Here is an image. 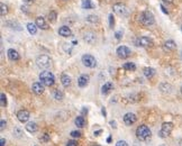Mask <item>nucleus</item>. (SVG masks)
Returning a JSON list of instances; mask_svg holds the SVG:
<instances>
[{
	"label": "nucleus",
	"mask_w": 182,
	"mask_h": 146,
	"mask_svg": "<svg viewBox=\"0 0 182 146\" xmlns=\"http://www.w3.org/2000/svg\"><path fill=\"white\" fill-rule=\"evenodd\" d=\"M65 1H69V0H65Z\"/></svg>",
	"instance_id": "55"
},
{
	"label": "nucleus",
	"mask_w": 182,
	"mask_h": 146,
	"mask_svg": "<svg viewBox=\"0 0 182 146\" xmlns=\"http://www.w3.org/2000/svg\"><path fill=\"white\" fill-rule=\"evenodd\" d=\"M14 135H15L16 137H18V138H20V137H22V135H23L22 129H19V128L16 127L15 129H14Z\"/></svg>",
	"instance_id": "35"
},
{
	"label": "nucleus",
	"mask_w": 182,
	"mask_h": 146,
	"mask_svg": "<svg viewBox=\"0 0 182 146\" xmlns=\"http://www.w3.org/2000/svg\"><path fill=\"white\" fill-rule=\"evenodd\" d=\"M22 10H23V11H27V7L22 6Z\"/></svg>",
	"instance_id": "48"
},
{
	"label": "nucleus",
	"mask_w": 182,
	"mask_h": 146,
	"mask_svg": "<svg viewBox=\"0 0 182 146\" xmlns=\"http://www.w3.org/2000/svg\"><path fill=\"white\" fill-rule=\"evenodd\" d=\"M40 80L45 87H52L55 83V77L52 72L49 71H43L40 73Z\"/></svg>",
	"instance_id": "2"
},
{
	"label": "nucleus",
	"mask_w": 182,
	"mask_h": 146,
	"mask_svg": "<svg viewBox=\"0 0 182 146\" xmlns=\"http://www.w3.org/2000/svg\"><path fill=\"white\" fill-rule=\"evenodd\" d=\"M116 54L118 55V57H121V59H127V57H129L130 54H132V51L128 48L127 46H119L116 51Z\"/></svg>",
	"instance_id": "8"
},
{
	"label": "nucleus",
	"mask_w": 182,
	"mask_h": 146,
	"mask_svg": "<svg viewBox=\"0 0 182 146\" xmlns=\"http://www.w3.org/2000/svg\"><path fill=\"white\" fill-rule=\"evenodd\" d=\"M181 31H182V26H181Z\"/></svg>",
	"instance_id": "54"
},
{
	"label": "nucleus",
	"mask_w": 182,
	"mask_h": 146,
	"mask_svg": "<svg viewBox=\"0 0 182 146\" xmlns=\"http://www.w3.org/2000/svg\"><path fill=\"white\" fill-rule=\"evenodd\" d=\"M81 61L83 63V65L87 66V68L92 69V68H96V65H97L96 59H95L92 55H90V54H84V55L82 56Z\"/></svg>",
	"instance_id": "6"
},
{
	"label": "nucleus",
	"mask_w": 182,
	"mask_h": 146,
	"mask_svg": "<svg viewBox=\"0 0 182 146\" xmlns=\"http://www.w3.org/2000/svg\"><path fill=\"white\" fill-rule=\"evenodd\" d=\"M136 120H137V117H136L135 114L127 112L126 115L124 116V123H125L127 126H132L133 124H135Z\"/></svg>",
	"instance_id": "11"
},
{
	"label": "nucleus",
	"mask_w": 182,
	"mask_h": 146,
	"mask_svg": "<svg viewBox=\"0 0 182 146\" xmlns=\"http://www.w3.org/2000/svg\"><path fill=\"white\" fill-rule=\"evenodd\" d=\"M139 20L142 22L143 25L145 26H152L153 24L155 23V19H154V15L151 13V11H143L139 16Z\"/></svg>",
	"instance_id": "4"
},
{
	"label": "nucleus",
	"mask_w": 182,
	"mask_h": 146,
	"mask_svg": "<svg viewBox=\"0 0 182 146\" xmlns=\"http://www.w3.org/2000/svg\"><path fill=\"white\" fill-rule=\"evenodd\" d=\"M136 44H137V46L147 47V46H152V45H153V40H152L150 37L142 36V37H139L138 40H136Z\"/></svg>",
	"instance_id": "9"
},
{
	"label": "nucleus",
	"mask_w": 182,
	"mask_h": 146,
	"mask_svg": "<svg viewBox=\"0 0 182 146\" xmlns=\"http://www.w3.org/2000/svg\"><path fill=\"white\" fill-rule=\"evenodd\" d=\"M0 7H1V11H0L1 16H6L7 14H8V7H7L5 3H1V5H0Z\"/></svg>",
	"instance_id": "33"
},
{
	"label": "nucleus",
	"mask_w": 182,
	"mask_h": 146,
	"mask_svg": "<svg viewBox=\"0 0 182 146\" xmlns=\"http://www.w3.org/2000/svg\"><path fill=\"white\" fill-rule=\"evenodd\" d=\"M61 82H62V84H63V87L68 88L69 86L71 84V78H70L68 74H62Z\"/></svg>",
	"instance_id": "23"
},
{
	"label": "nucleus",
	"mask_w": 182,
	"mask_h": 146,
	"mask_svg": "<svg viewBox=\"0 0 182 146\" xmlns=\"http://www.w3.org/2000/svg\"><path fill=\"white\" fill-rule=\"evenodd\" d=\"M181 57H182V53H181Z\"/></svg>",
	"instance_id": "56"
},
{
	"label": "nucleus",
	"mask_w": 182,
	"mask_h": 146,
	"mask_svg": "<svg viewBox=\"0 0 182 146\" xmlns=\"http://www.w3.org/2000/svg\"><path fill=\"white\" fill-rule=\"evenodd\" d=\"M180 91H181V94H182V87H181V89H180Z\"/></svg>",
	"instance_id": "51"
},
{
	"label": "nucleus",
	"mask_w": 182,
	"mask_h": 146,
	"mask_svg": "<svg viewBox=\"0 0 182 146\" xmlns=\"http://www.w3.org/2000/svg\"><path fill=\"white\" fill-rule=\"evenodd\" d=\"M161 9H162V11H163L164 14H169V11H167V10L164 8V6H161Z\"/></svg>",
	"instance_id": "43"
},
{
	"label": "nucleus",
	"mask_w": 182,
	"mask_h": 146,
	"mask_svg": "<svg viewBox=\"0 0 182 146\" xmlns=\"http://www.w3.org/2000/svg\"><path fill=\"white\" fill-rule=\"evenodd\" d=\"M172 129H173L172 123H163L162 128H161L160 133H159V136H160L161 138H167V137L171 134Z\"/></svg>",
	"instance_id": "5"
},
{
	"label": "nucleus",
	"mask_w": 182,
	"mask_h": 146,
	"mask_svg": "<svg viewBox=\"0 0 182 146\" xmlns=\"http://www.w3.org/2000/svg\"><path fill=\"white\" fill-rule=\"evenodd\" d=\"M124 70H126V71H135L136 70V65L135 63H132V62H127L125 63L123 65Z\"/></svg>",
	"instance_id": "27"
},
{
	"label": "nucleus",
	"mask_w": 182,
	"mask_h": 146,
	"mask_svg": "<svg viewBox=\"0 0 182 146\" xmlns=\"http://www.w3.org/2000/svg\"><path fill=\"white\" fill-rule=\"evenodd\" d=\"M74 124H75V126L79 128H82L84 127V124H86V119L82 117V116H78L77 118H75V120H74Z\"/></svg>",
	"instance_id": "24"
},
{
	"label": "nucleus",
	"mask_w": 182,
	"mask_h": 146,
	"mask_svg": "<svg viewBox=\"0 0 182 146\" xmlns=\"http://www.w3.org/2000/svg\"><path fill=\"white\" fill-rule=\"evenodd\" d=\"M6 126H7V121H6V120H3V119H2V120L0 121V129H1V131H3Z\"/></svg>",
	"instance_id": "41"
},
{
	"label": "nucleus",
	"mask_w": 182,
	"mask_h": 146,
	"mask_svg": "<svg viewBox=\"0 0 182 146\" xmlns=\"http://www.w3.org/2000/svg\"><path fill=\"white\" fill-rule=\"evenodd\" d=\"M121 36H123V31H116V33H115V37H116V40H121Z\"/></svg>",
	"instance_id": "40"
},
{
	"label": "nucleus",
	"mask_w": 182,
	"mask_h": 146,
	"mask_svg": "<svg viewBox=\"0 0 182 146\" xmlns=\"http://www.w3.org/2000/svg\"><path fill=\"white\" fill-rule=\"evenodd\" d=\"M35 24H36V26L38 28H40V29H43V31H46V29H49V24L46 23V20H45V18L44 17H42V16H40V17H37L36 18V22H35Z\"/></svg>",
	"instance_id": "12"
},
{
	"label": "nucleus",
	"mask_w": 182,
	"mask_h": 146,
	"mask_svg": "<svg viewBox=\"0 0 182 146\" xmlns=\"http://www.w3.org/2000/svg\"><path fill=\"white\" fill-rule=\"evenodd\" d=\"M36 65L40 69V70H46L49 66L52 65V59L49 55H40L36 60Z\"/></svg>",
	"instance_id": "3"
},
{
	"label": "nucleus",
	"mask_w": 182,
	"mask_h": 146,
	"mask_svg": "<svg viewBox=\"0 0 182 146\" xmlns=\"http://www.w3.org/2000/svg\"><path fill=\"white\" fill-rule=\"evenodd\" d=\"M92 146H100V145H96V144H95V145H92Z\"/></svg>",
	"instance_id": "52"
},
{
	"label": "nucleus",
	"mask_w": 182,
	"mask_h": 146,
	"mask_svg": "<svg viewBox=\"0 0 182 146\" xmlns=\"http://www.w3.org/2000/svg\"><path fill=\"white\" fill-rule=\"evenodd\" d=\"M151 129L146 126V125H141L137 127L136 129V136L138 138L139 140H142V142H145V140H148L151 138Z\"/></svg>",
	"instance_id": "1"
},
{
	"label": "nucleus",
	"mask_w": 182,
	"mask_h": 146,
	"mask_svg": "<svg viewBox=\"0 0 182 146\" xmlns=\"http://www.w3.org/2000/svg\"><path fill=\"white\" fill-rule=\"evenodd\" d=\"M63 98H64V94H63V92H62V91L56 90L55 92H54V99L61 101V100H63Z\"/></svg>",
	"instance_id": "31"
},
{
	"label": "nucleus",
	"mask_w": 182,
	"mask_h": 146,
	"mask_svg": "<svg viewBox=\"0 0 182 146\" xmlns=\"http://www.w3.org/2000/svg\"><path fill=\"white\" fill-rule=\"evenodd\" d=\"M143 73L147 79H151L155 75V70L153 68H145L143 70Z\"/></svg>",
	"instance_id": "22"
},
{
	"label": "nucleus",
	"mask_w": 182,
	"mask_h": 146,
	"mask_svg": "<svg viewBox=\"0 0 182 146\" xmlns=\"http://www.w3.org/2000/svg\"><path fill=\"white\" fill-rule=\"evenodd\" d=\"M89 75L87 74H81L80 77H79V79H78V86L80 88H84L87 87V84L89 83Z\"/></svg>",
	"instance_id": "16"
},
{
	"label": "nucleus",
	"mask_w": 182,
	"mask_h": 146,
	"mask_svg": "<svg viewBox=\"0 0 182 146\" xmlns=\"http://www.w3.org/2000/svg\"><path fill=\"white\" fill-rule=\"evenodd\" d=\"M66 146H78V142L74 140H69L68 143H66Z\"/></svg>",
	"instance_id": "38"
},
{
	"label": "nucleus",
	"mask_w": 182,
	"mask_h": 146,
	"mask_svg": "<svg viewBox=\"0 0 182 146\" xmlns=\"http://www.w3.org/2000/svg\"><path fill=\"white\" fill-rule=\"evenodd\" d=\"M25 2H27V3H31V2H33V1H34V0H24Z\"/></svg>",
	"instance_id": "49"
},
{
	"label": "nucleus",
	"mask_w": 182,
	"mask_h": 146,
	"mask_svg": "<svg viewBox=\"0 0 182 146\" xmlns=\"http://www.w3.org/2000/svg\"><path fill=\"white\" fill-rule=\"evenodd\" d=\"M40 140L42 142V143H46V142H49V135L47 133L43 134V135L40 136Z\"/></svg>",
	"instance_id": "34"
},
{
	"label": "nucleus",
	"mask_w": 182,
	"mask_h": 146,
	"mask_svg": "<svg viewBox=\"0 0 182 146\" xmlns=\"http://www.w3.org/2000/svg\"><path fill=\"white\" fill-rule=\"evenodd\" d=\"M25 128H26V131H28V133H31V134H33V133H36L37 131H38V126H37V124L36 123H27V125L25 126Z\"/></svg>",
	"instance_id": "20"
},
{
	"label": "nucleus",
	"mask_w": 182,
	"mask_h": 146,
	"mask_svg": "<svg viewBox=\"0 0 182 146\" xmlns=\"http://www.w3.org/2000/svg\"><path fill=\"white\" fill-rule=\"evenodd\" d=\"M87 22L92 23V24H96V23H99L98 16H96V15H89L88 17H87Z\"/></svg>",
	"instance_id": "29"
},
{
	"label": "nucleus",
	"mask_w": 182,
	"mask_h": 146,
	"mask_svg": "<svg viewBox=\"0 0 182 146\" xmlns=\"http://www.w3.org/2000/svg\"><path fill=\"white\" fill-rule=\"evenodd\" d=\"M56 18H57V14L54 11V10H52L51 13L49 14V19L51 23H55L56 22Z\"/></svg>",
	"instance_id": "32"
},
{
	"label": "nucleus",
	"mask_w": 182,
	"mask_h": 146,
	"mask_svg": "<svg viewBox=\"0 0 182 146\" xmlns=\"http://www.w3.org/2000/svg\"><path fill=\"white\" fill-rule=\"evenodd\" d=\"M7 56H8V59H9L10 61H18V60L20 59L18 52L16 50H14V48H9V50H8Z\"/></svg>",
	"instance_id": "18"
},
{
	"label": "nucleus",
	"mask_w": 182,
	"mask_h": 146,
	"mask_svg": "<svg viewBox=\"0 0 182 146\" xmlns=\"http://www.w3.org/2000/svg\"><path fill=\"white\" fill-rule=\"evenodd\" d=\"M37 26H36V24H33V23H28L27 24V31H28V33L31 35H35L37 33Z\"/></svg>",
	"instance_id": "25"
},
{
	"label": "nucleus",
	"mask_w": 182,
	"mask_h": 146,
	"mask_svg": "<svg viewBox=\"0 0 182 146\" xmlns=\"http://www.w3.org/2000/svg\"><path fill=\"white\" fill-rule=\"evenodd\" d=\"M180 146H182V140H180Z\"/></svg>",
	"instance_id": "50"
},
{
	"label": "nucleus",
	"mask_w": 182,
	"mask_h": 146,
	"mask_svg": "<svg viewBox=\"0 0 182 146\" xmlns=\"http://www.w3.org/2000/svg\"><path fill=\"white\" fill-rule=\"evenodd\" d=\"M161 146H165V145H161Z\"/></svg>",
	"instance_id": "53"
},
{
	"label": "nucleus",
	"mask_w": 182,
	"mask_h": 146,
	"mask_svg": "<svg viewBox=\"0 0 182 146\" xmlns=\"http://www.w3.org/2000/svg\"><path fill=\"white\" fill-rule=\"evenodd\" d=\"M45 86H44L42 82H35V83H33V86H32V90H33V92L35 93V94H42V93L44 92V90H45Z\"/></svg>",
	"instance_id": "14"
},
{
	"label": "nucleus",
	"mask_w": 182,
	"mask_h": 146,
	"mask_svg": "<svg viewBox=\"0 0 182 146\" xmlns=\"http://www.w3.org/2000/svg\"><path fill=\"white\" fill-rule=\"evenodd\" d=\"M29 117H31V115H29V112L27 111V110H25V109H22V110H19L18 112H17V118H18V120L20 121V123H27L28 120H29Z\"/></svg>",
	"instance_id": "10"
},
{
	"label": "nucleus",
	"mask_w": 182,
	"mask_h": 146,
	"mask_svg": "<svg viewBox=\"0 0 182 146\" xmlns=\"http://www.w3.org/2000/svg\"><path fill=\"white\" fill-rule=\"evenodd\" d=\"M114 25H115L114 15H112V14H110V15H109V26H110V27L112 28V27H114Z\"/></svg>",
	"instance_id": "37"
},
{
	"label": "nucleus",
	"mask_w": 182,
	"mask_h": 146,
	"mask_svg": "<svg viewBox=\"0 0 182 146\" xmlns=\"http://www.w3.org/2000/svg\"><path fill=\"white\" fill-rule=\"evenodd\" d=\"M59 34L63 37H71L72 36V31L68 26H62L59 29Z\"/></svg>",
	"instance_id": "17"
},
{
	"label": "nucleus",
	"mask_w": 182,
	"mask_h": 146,
	"mask_svg": "<svg viewBox=\"0 0 182 146\" xmlns=\"http://www.w3.org/2000/svg\"><path fill=\"white\" fill-rule=\"evenodd\" d=\"M116 146H128V144L125 140H118L117 143H116Z\"/></svg>",
	"instance_id": "39"
},
{
	"label": "nucleus",
	"mask_w": 182,
	"mask_h": 146,
	"mask_svg": "<svg viewBox=\"0 0 182 146\" xmlns=\"http://www.w3.org/2000/svg\"><path fill=\"white\" fill-rule=\"evenodd\" d=\"M112 89H114V84H112V82H106V83L101 87V93L102 94H107V93L110 92Z\"/></svg>",
	"instance_id": "21"
},
{
	"label": "nucleus",
	"mask_w": 182,
	"mask_h": 146,
	"mask_svg": "<svg viewBox=\"0 0 182 146\" xmlns=\"http://www.w3.org/2000/svg\"><path fill=\"white\" fill-rule=\"evenodd\" d=\"M6 26H8L11 29H17V31H22V26L19 25L17 22H7Z\"/></svg>",
	"instance_id": "26"
},
{
	"label": "nucleus",
	"mask_w": 182,
	"mask_h": 146,
	"mask_svg": "<svg viewBox=\"0 0 182 146\" xmlns=\"http://www.w3.org/2000/svg\"><path fill=\"white\" fill-rule=\"evenodd\" d=\"M5 144H6V140H5V138H1V140H0V146H5Z\"/></svg>",
	"instance_id": "42"
},
{
	"label": "nucleus",
	"mask_w": 182,
	"mask_h": 146,
	"mask_svg": "<svg viewBox=\"0 0 182 146\" xmlns=\"http://www.w3.org/2000/svg\"><path fill=\"white\" fill-rule=\"evenodd\" d=\"M176 48V42L172 40H167V42L163 44V50L165 51V52H172V51H174Z\"/></svg>",
	"instance_id": "15"
},
{
	"label": "nucleus",
	"mask_w": 182,
	"mask_h": 146,
	"mask_svg": "<svg viewBox=\"0 0 182 146\" xmlns=\"http://www.w3.org/2000/svg\"><path fill=\"white\" fill-rule=\"evenodd\" d=\"M164 2H167V3H172L173 2V0H163Z\"/></svg>",
	"instance_id": "47"
},
{
	"label": "nucleus",
	"mask_w": 182,
	"mask_h": 146,
	"mask_svg": "<svg viewBox=\"0 0 182 146\" xmlns=\"http://www.w3.org/2000/svg\"><path fill=\"white\" fill-rule=\"evenodd\" d=\"M160 90L162 91L163 93H171L172 92V86L167 82H162V83L159 86Z\"/></svg>",
	"instance_id": "19"
},
{
	"label": "nucleus",
	"mask_w": 182,
	"mask_h": 146,
	"mask_svg": "<svg viewBox=\"0 0 182 146\" xmlns=\"http://www.w3.org/2000/svg\"><path fill=\"white\" fill-rule=\"evenodd\" d=\"M93 3L91 2V0H82V8L83 9H92Z\"/></svg>",
	"instance_id": "28"
},
{
	"label": "nucleus",
	"mask_w": 182,
	"mask_h": 146,
	"mask_svg": "<svg viewBox=\"0 0 182 146\" xmlns=\"http://www.w3.org/2000/svg\"><path fill=\"white\" fill-rule=\"evenodd\" d=\"M101 131H95V133H93V135H95V136H99V134H101Z\"/></svg>",
	"instance_id": "44"
},
{
	"label": "nucleus",
	"mask_w": 182,
	"mask_h": 146,
	"mask_svg": "<svg viewBox=\"0 0 182 146\" xmlns=\"http://www.w3.org/2000/svg\"><path fill=\"white\" fill-rule=\"evenodd\" d=\"M83 40H84V42H86V43L90 44V45H92V44L96 43L97 36H96V34H95L93 31H88V33H86V34H84Z\"/></svg>",
	"instance_id": "13"
},
{
	"label": "nucleus",
	"mask_w": 182,
	"mask_h": 146,
	"mask_svg": "<svg viewBox=\"0 0 182 146\" xmlns=\"http://www.w3.org/2000/svg\"><path fill=\"white\" fill-rule=\"evenodd\" d=\"M110 125H111V127L116 128V123H115V121H110Z\"/></svg>",
	"instance_id": "45"
},
{
	"label": "nucleus",
	"mask_w": 182,
	"mask_h": 146,
	"mask_svg": "<svg viewBox=\"0 0 182 146\" xmlns=\"http://www.w3.org/2000/svg\"><path fill=\"white\" fill-rule=\"evenodd\" d=\"M0 106L2 107V108H5V107L7 106V97L5 93H1V94H0Z\"/></svg>",
	"instance_id": "30"
},
{
	"label": "nucleus",
	"mask_w": 182,
	"mask_h": 146,
	"mask_svg": "<svg viewBox=\"0 0 182 146\" xmlns=\"http://www.w3.org/2000/svg\"><path fill=\"white\" fill-rule=\"evenodd\" d=\"M112 10H114L115 14H117L119 16H127L128 15V8H127L126 5H124L121 2L115 3L112 6Z\"/></svg>",
	"instance_id": "7"
},
{
	"label": "nucleus",
	"mask_w": 182,
	"mask_h": 146,
	"mask_svg": "<svg viewBox=\"0 0 182 146\" xmlns=\"http://www.w3.org/2000/svg\"><path fill=\"white\" fill-rule=\"evenodd\" d=\"M101 112H102V115H104V116H105V117H106V109H105V107H102Z\"/></svg>",
	"instance_id": "46"
},
{
	"label": "nucleus",
	"mask_w": 182,
	"mask_h": 146,
	"mask_svg": "<svg viewBox=\"0 0 182 146\" xmlns=\"http://www.w3.org/2000/svg\"><path fill=\"white\" fill-rule=\"evenodd\" d=\"M70 135H71L72 137H74V138H80L81 137V133L79 131H72Z\"/></svg>",
	"instance_id": "36"
}]
</instances>
